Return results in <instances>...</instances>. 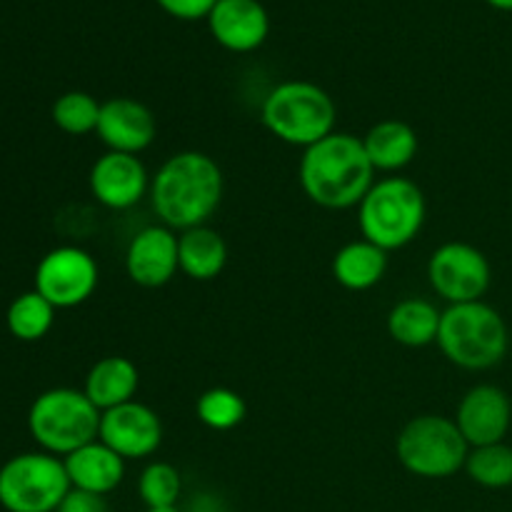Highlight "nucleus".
<instances>
[{"label": "nucleus", "instance_id": "5", "mask_svg": "<svg viewBox=\"0 0 512 512\" xmlns=\"http://www.w3.org/2000/svg\"><path fill=\"white\" fill-rule=\"evenodd\" d=\"M260 118L280 143L305 150L335 133L338 108L320 85L308 80H285L265 95Z\"/></svg>", "mask_w": 512, "mask_h": 512}, {"label": "nucleus", "instance_id": "14", "mask_svg": "<svg viewBox=\"0 0 512 512\" xmlns=\"http://www.w3.org/2000/svg\"><path fill=\"white\" fill-rule=\"evenodd\" d=\"M453 420L470 448L503 443L512 423V403L498 385H475L463 395Z\"/></svg>", "mask_w": 512, "mask_h": 512}, {"label": "nucleus", "instance_id": "24", "mask_svg": "<svg viewBox=\"0 0 512 512\" xmlns=\"http://www.w3.org/2000/svg\"><path fill=\"white\" fill-rule=\"evenodd\" d=\"M465 473L473 483L488 490H505L512 485V448L508 443L470 448Z\"/></svg>", "mask_w": 512, "mask_h": 512}, {"label": "nucleus", "instance_id": "1", "mask_svg": "<svg viewBox=\"0 0 512 512\" xmlns=\"http://www.w3.org/2000/svg\"><path fill=\"white\" fill-rule=\"evenodd\" d=\"M150 205L175 233L208 225L223 200V170L200 150L175 153L150 178Z\"/></svg>", "mask_w": 512, "mask_h": 512}, {"label": "nucleus", "instance_id": "27", "mask_svg": "<svg viewBox=\"0 0 512 512\" xmlns=\"http://www.w3.org/2000/svg\"><path fill=\"white\" fill-rule=\"evenodd\" d=\"M98 100L83 90H68L53 103V123L68 135H88L95 133L100 118Z\"/></svg>", "mask_w": 512, "mask_h": 512}, {"label": "nucleus", "instance_id": "7", "mask_svg": "<svg viewBox=\"0 0 512 512\" xmlns=\"http://www.w3.org/2000/svg\"><path fill=\"white\" fill-rule=\"evenodd\" d=\"M395 453L408 473L425 480H443L465 470L470 445L453 418L418 415L398 433Z\"/></svg>", "mask_w": 512, "mask_h": 512}, {"label": "nucleus", "instance_id": "19", "mask_svg": "<svg viewBox=\"0 0 512 512\" xmlns=\"http://www.w3.org/2000/svg\"><path fill=\"white\" fill-rule=\"evenodd\" d=\"M363 148L375 173H398L418 155V133L405 120H380L363 135Z\"/></svg>", "mask_w": 512, "mask_h": 512}, {"label": "nucleus", "instance_id": "28", "mask_svg": "<svg viewBox=\"0 0 512 512\" xmlns=\"http://www.w3.org/2000/svg\"><path fill=\"white\" fill-rule=\"evenodd\" d=\"M160 8L165 13H170L173 18L180 20H198V18H208L210 10L215 8L218 0H158Z\"/></svg>", "mask_w": 512, "mask_h": 512}, {"label": "nucleus", "instance_id": "3", "mask_svg": "<svg viewBox=\"0 0 512 512\" xmlns=\"http://www.w3.org/2000/svg\"><path fill=\"white\" fill-rule=\"evenodd\" d=\"M435 343L440 353L458 368L490 370L508 355V323L485 300L448 305L440 315Z\"/></svg>", "mask_w": 512, "mask_h": 512}, {"label": "nucleus", "instance_id": "20", "mask_svg": "<svg viewBox=\"0 0 512 512\" xmlns=\"http://www.w3.org/2000/svg\"><path fill=\"white\" fill-rule=\"evenodd\" d=\"M180 273L190 280L208 283L215 280L228 265V243L210 225H198L178 233Z\"/></svg>", "mask_w": 512, "mask_h": 512}, {"label": "nucleus", "instance_id": "2", "mask_svg": "<svg viewBox=\"0 0 512 512\" xmlns=\"http://www.w3.org/2000/svg\"><path fill=\"white\" fill-rule=\"evenodd\" d=\"M298 180L310 203L325 210L358 208L375 183V168L363 148V138L330 133L303 150Z\"/></svg>", "mask_w": 512, "mask_h": 512}, {"label": "nucleus", "instance_id": "25", "mask_svg": "<svg viewBox=\"0 0 512 512\" xmlns=\"http://www.w3.org/2000/svg\"><path fill=\"white\" fill-rule=\"evenodd\" d=\"M195 415L205 428L215 430V433H228L243 423L248 415V405H245L243 395L235 390L210 388L195 403Z\"/></svg>", "mask_w": 512, "mask_h": 512}, {"label": "nucleus", "instance_id": "15", "mask_svg": "<svg viewBox=\"0 0 512 512\" xmlns=\"http://www.w3.org/2000/svg\"><path fill=\"white\" fill-rule=\"evenodd\" d=\"M95 135L113 153L140 155L158 135L153 110L135 98H110L100 105Z\"/></svg>", "mask_w": 512, "mask_h": 512}, {"label": "nucleus", "instance_id": "12", "mask_svg": "<svg viewBox=\"0 0 512 512\" xmlns=\"http://www.w3.org/2000/svg\"><path fill=\"white\" fill-rule=\"evenodd\" d=\"M150 178L138 155L108 150L90 168L88 185L93 198L108 210H130L150 193Z\"/></svg>", "mask_w": 512, "mask_h": 512}, {"label": "nucleus", "instance_id": "23", "mask_svg": "<svg viewBox=\"0 0 512 512\" xmlns=\"http://www.w3.org/2000/svg\"><path fill=\"white\" fill-rule=\"evenodd\" d=\"M55 323V308L38 293V290H28L20 293L13 303L8 305L5 313V325H8L10 335L23 343H35L43 340L50 333Z\"/></svg>", "mask_w": 512, "mask_h": 512}, {"label": "nucleus", "instance_id": "8", "mask_svg": "<svg viewBox=\"0 0 512 512\" xmlns=\"http://www.w3.org/2000/svg\"><path fill=\"white\" fill-rule=\"evenodd\" d=\"M68 493L63 458L35 450L0 465V508L5 512H55Z\"/></svg>", "mask_w": 512, "mask_h": 512}, {"label": "nucleus", "instance_id": "29", "mask_svg": "<svg viewBox=\"0 0 512 512\" xmlns=\"http://www.w3.org/2000/svg\"><path fill=\"white\" fill-rule=\"evenodd\" d=\"M55 512H110L108 500L103 495L85 493V490L70 488V493L65 495L63 503Z\"/></svg>", "mask_w": 512, "mask_h": 512}, {"label": "nucleus", "instance_id": "26", "mask_svg": "<svg viewBox=\"0 0 512 512\" xmlns=\"http://www.w3.org/2000/svg\"><path fill=\"white\" fill-rule=\"evenodd\" d=\"M183 478L178 468L165 460H153L138 478V495L145 508H178Z\"/></svg>", "mask_w": 512, "mask_h": 512}, {"label": "nucleus", "instance_id": "6", "mask_svg": "<svg viewBox=\"0 0 512 512\" xmlns=\"http://www.w3.org/2000/svg\"><path fill=\"white\" fill-rule=\"evenodd\" d=\"M100 413L83 390L50 388L30 403L28 430L43 453L65 458L98 440Z\"/></svg>", "mask_w": 512, "mask_h": 512}, {"label": "nucleus", "instance_id": "9", "mask_svg": "<svg viewBox=\"0 0 512 512\" xmlns=\"http://www.w3.org/2000/svg\"><path fill=\"white\" fill-rule=\"evenodd\" d=\"M493 270L483 250L463 240H450L433 250L428 260V283L448 305L475 303L488 293Z\"/></svg>", "mask_w": 512, "mask_h": 512}, {"label": "nucleus", "instance_id": "16", "mask_svg": "<svg viewBox=\"0 0 512 512\" xmlns=\"http://www.w3.org/2000/svg\"><path fill=\"white\" fill-rule=\"evenodd\" d=\"M210 33L233 53H250L268 38L270 20L258 0H218L208 15Z\"/></svg>", "mask_w": 512, "mask_h": 512}, {"label": "nucleus", "instance_id": "13", "mask_svg": "<svg viewBox=\"0 0 512 512\" xmlns=\"http://www.w3.org/2000/svg\"><path fill=\"white\" fill-rule=\"evenodd\" d=\"M125 273L140 288H163L180 273L178 233L168 225H145L125 248Z\"/></svg>", "mask_w": 512, "mask_h": 512}, {"label": "nucleus", "instance_id": "18", "mask_svg": "<svg viewBox=\"0 0 512 512\" xmlns=\"http://www.w3.org/2000/svg\"><path fill=\"white\" fill-rule=\"evenodd\" d=\"M138 385L140 373L133 360L123 355H105L85 375L83 393L100 413H105V410L135 400Z\"/></svg>", "mask_w": 512, "mask_h": 512}, {"label": "nucleus", "instance_id": "4", "mask_svg": "<svg viewBox=\"0 0 512 512\" xmlns=\"http://www.w3.org/2000/svg\"><path fill=\"white\" fill-rule=\"evenodd\" d=\"M428 203L418 183L410 178L375 180L358 205V225L365 240L385 253L413 243L425 225Z\"/></svg>", "mask_w": 512, "mask_h": 512}, {"label": "nucleus", "instance_id": "17", "mask_svg": "<svg viewBox=\"0 0 512 512\" xmlns=\"http://www.w3.org/2000/svg\"><path fill=\"white\" fill-rule=\"evenodd\" d=\"M63 463L70 488L103 495V498L118 490L125 478V460L115 450H110L103 440H93L75 453L65 455Z\"/></svg>", "mask_w": 512, "mask_h": 512}, {"label": "nucleus", "instance_id": "30", "mask_svg": "<svg viewBox=\"0 0 512 512\" xmlns=\"http://www.w3.org/2000/svg\"><path fill=\"white\" fill-rule=\"evenodd\" d=\"M488 3L498 10H512V0H488Z\"/></svg>", "mask_w": 512, "mask_h": 512}, {"label": "nucleus", "instance_id": "31", "mask_svg": "<svg viewBox=\"0 0 512 512\" xmlns=\"http://www.w3.org/2000/svg\"><path fill=\"white\" fill-rule=\"evenodd\" d=\"M145 512H180L178 508H145Z\"/></svg>", "mask_w": 512, "mask_h": 512}, {"label": "nucleus", "instance_id": "21", "mask_svg": "<svg viewBox=\"0 0 512 512\" xmlns=\"http://www.w3.org/2000/svg\"><path fill=\"white\" fill-rule=\"evenodd\" d=\"M385 270H388V253L365 238L345 243L333 255V278L353 293L375 288L385 278Z\"/></svg>", "mask_w": 512, "mask_h": 512}, {"label": "nucleus", "instance_id": "22", "mask_svg": "<svg viewBox=\"0 0 512 512\" xmlns=\"http://www.w3.org/2000/svg\"><path fill=\"white\" fill-rule=\"evenodd\" d=\"M438 305L425 298H405L388 313V333L390 338L405 348H425L438 340L440 330Z\"/></svg>", "mask_w": 512, "mask_h": 512}, {"label": "nucleus", "instance_id": "11", "mask_svg": "<svg viewBox=\"0 0 512 512\" xmlns=\"http://www.w3.org/2000/svg\"><path fill=\"white\" fill-rule=\"evenodd\" d=\"M98 440H103L110 450L128 460H145L158 453L163 443V423L158 413L148 405L130 400L118 408L105 410L100 418Z\"/></svg>", "mask_w": 512, "mask_h": 512}, {"label": "nucleus", "instance_id": "10", "mask_svg": "<svg viewBox=\"0 0 512 512\" xmlns=\"http://www.w3.org/2000/svg\"><path fill=\"white\" fill-rule=\"evenodd\" d=\"M98 288V263L78 245L48 250L35 268V290L55 310L78 308Z\"/></svg>", "mask_w": 512, "mask_h": 512}]
</instances>
